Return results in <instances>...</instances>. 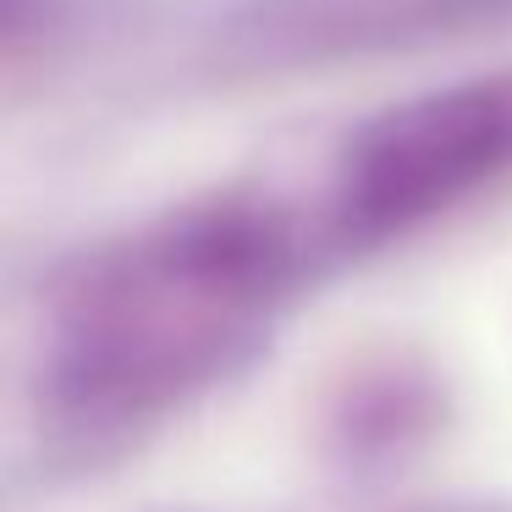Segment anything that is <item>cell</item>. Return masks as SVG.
<instances>
[{
  "mask_svg": "<svg viewBox=\"0 0 512 512\" xmlns=\"http://www.w3.org/2000/svg\"><path fill=\"white\" fill-rule=\"evenodd\" d=\"M512 160V78L463 83L386 111L347 155V215L358 226H408Z\"/></svg>",
  "mask_w": 512,
  "mask_h": 512,
  "instance_id": "1",
  "label": "cell"
},
{
  "mask_svg": "<svg viewBox=\"0 0 512 512\" xmlns=\"http://www.w3.org/2000/svg\"><path fill=\"white\" fill-rule=\"evenodd\" d=\"M430 512H507V507H468L463 501V507H430Z\"/></svg>",
  "mask_w": 512,
  "mask_h": 512,
  "instance_id": "2",
  "label": "cell"
}]
</instances>
